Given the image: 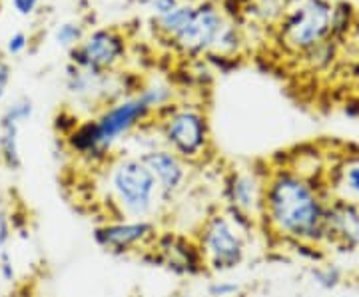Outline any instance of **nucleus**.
Wrapping results in <instances>:
<instances>
[{
  "instance_id": "nucleus-21",
  "label": "nucleus",
  "mask_w": 359,
  "mask_h": 297,
  "mask_svg": "<svg viewBox=\"0 0 359 297\" xmlns=\"http://www.w3.org/2000/svg\"><path fill=\"white\" fill-rule=\"evenodd\" d=\"M242 293H244V287L240 282H233V279H218V282H212L208 287L210 297H240Z\"/></svg>"
},
{
  "instance_id": "nucleus-11",
  "label": "nucleus",
  "mask_w": 359,
  "mask_h": 297,
  "mask_svg": "<svg viewBox=\"0 0 359 297\" xmlns=\"http://www.w3.org/2000/svg\"><path fill=\"white\" fill-rule=\"evenodd\" d=\"M224 22L226 20H224V16H222L216 4H212V2L198 4L194 8L192 18L188 20V25L180 30L178 34L172 39V42L184 54L200 56L204 52L212 50Z\"/></svg>"
},
{
  "instance_id": "nucleus-4",
  "label": "nucleus",
  "mask_w": 359,
  "mask_h": 297,
  "mask_svg": "<svg viewBox=\"0 0 359 297\" xmlns=\"http://www.w3.org/2000/svg\"><path fill=\"white\" fill-rule=\"evenodd\" d=\"M256 223L230 212H214L202 223L196 246L205 270L214 273L233 272L248 256V233Z\"/></svg>"
},
{
  "instance_id": "nucleus-7",
  "label": "nucleus",
  "mask_w": 359,
  "mask_h": 297,
  "mask_svg": "<svg viewBox=\"0 0 359 297\" xmlns=\"http://www.w3.org/2000/svg\"><path fill=\"white\" fill-rule=\"evenodd\" d=\"M266 176L257 170L242 168L231 170L224 178L222 198L226 202V212L238 218L262 223L264 216V190H266Z\"/></svg>"
},
{
  "instance_id": "nucleus-3",
  "label": "nucleus",
  "mask_w": 359,
  "mask_h": 297,
  "mask_svg": "<svg viewBox=\"0 0 359 297\" xmlns=\"http://www.w3.org/2000/svg\"><path fill=\"white\" fill-rule=\"evenodd\" d=\"M104 195L110 218L154 220L164 207L154 176L138 156H120L110 162L104 174Z\"/></svg>"
},
{
  "instance_id": "nucleus-24",
  "label": "nucleus",
  "mask_w": 359,
  "mask_h": 297,
  "mask_svg": "<svg viewBox=\"0 0 359 297\" xmlns=\"http://www.w3.org/2000/svg\"><path fill=\"white\" fill-rule=\"evenodd\" d=\"M26 46H28V36L25 32H16L6 42V52L11 56H18V54H22L26 50Z\"/></svg>"
},
{
  "instance_id": "nucleus-27",
  "label": "nucleus",
  "mask_w": 359,
  "mask_h": 297,
  "mask_svg": "<svg viewBox=\"0 0 359 297\" xmlns=\"http://www.w3.org/2000/svg\"><path fill=\"white\" fill-rule=\"evenodd\" d=\"M40 0H13L14 8H16V13L22 14V16H30V14L36 11V6H39Z\"/></svg>"
},
{
  "instance_id": "nucleus-15",
  "label": "nucleus",
  "mask_w": 359,
  "mask_h": 297,
  "mask_svg": "<svg viewBox=\"0 0 359 297\" xmlns=\"http://www.w3.org/2000/svg\"><path fill=\"white\" fill-rule=\"evenodd\" d=\"M194 8H196V6H194V4H188V2H186V4H178L172 13L156 18V28H158L164 36H168V39L172 40L184 26L188 25V20L192 18Z\"/></svg>"
},
{
  "instance_id": "nucleus-9",
  "label": "nucleus",
  "mask_w": 359,
  "mask_h": 297,
  "mask_svg": "<svg viewBox=\"0 0 359 297\" xmlns=\"http://www.w3.org/2000/svg\"><path fill=\"white\" fill-rule=\"evenodd\" d=\"M94 242L110 254H130L150 246L158 240L154 220H122L112 218L94 228Z\"/></svg>"
},
{
  "instance_id": "nucleus-5",
  "label": "nucleus",
  "mask_w": 359,
  "mask_h": 297,
  "mask_svg": "<svg viewBox=\"0 0 359 297\" xmlns=\"http://www.w3.org/2000/svg\"><path fill=\"white\" fill-rule=\"evenodd\" d=\"M158 118L162 146L186 164H196L210 152V124L202 108L192 104H170L158 112Z\"/></svg>"
},
{
  "instance_id": "nucleus-16",
  "label": "nucleus",
  "mask_w": 359,
  "mask_h": 297,
  "mask_svg": "<svg viewBox=\"0 0 359 297\" xmlns=\"http://www.w3.org/2000/svg\"><path fill=\"white\" fill-rule=\"evenodd\" d=\"M140 96L146 100V104L152 108V112L158 114V112H162L164 108H168L172 100H174V90H172V86H168L164 82H152V84H146V86H142Z\"/></svg>"
},
{
  "instance_id": "nucleus-6",
  "label": "nucleus",
  "mask_w": 359,
  "mask_h": 297,
  "mask_svg": "<svg viewBox=\"0 0 359 297\" xmlns=\"http://www.w3.org/2000/svg\"><path fill=\"white\" fill-rule=\"evenodd\" d=\"M334 6L327 0H290L280 40L292 52L308 54L334 36Z\"/></svg>"
},
{
  "instance_id": "nucleus-12",
  "label": "nucleus",
  "mask_w": 359,
  "mask_h": 297,
  "mask_svg": "<svg viewBox=\"0 0 359 297\" xmlns=\"http://www.w3.org/2000/svg\"><path fill=\"white\" fill-rule=\"evenodd\" d=\"M327 246L344 247L349 251L359 249V207L341 200H330L327 206Z\"/></svg>"
},
{
  "instance_id": "nucleus-10",
  "label": "nucleus",
  "mask_w": 359,
  "mask_h": 297,
  "mask_svg": "<svg viewBox=\"0 0 359 297\" xmlns=\"http://www.w3.org/2000/svg\"><path fill=\"white\" fill-rule=\"evenodd\" d=\"M138 158L154 176L162 202H164V206H168L186 188V181L190 176L188 164L162 144L142 150L138 152Z\"/></svg>"
},
{
  "instance_id": "nucleus-25",
  "label": "nucleus",
  "mask_w": 359,
  "mask_h": 297,
  "mask_svg": "<svg viewBox=\"0 0 359 297\" xmlns=\"http://www.w3.org/2000/svg\"><path fill=\"white\" fill-rule=\"evenodd\" d=\"M148 4H150V11L156 14V18L158 16H164V14L172 13L178 4H182L180 0H148Z\"/></svg>"
},
{
  "instance_id": "nucleus-23",
  "label": "nucleus",
  "mask_w": 359,
  "mask_h": 297,
  "mask_svg": "<svg viewBox=\"0 0 359 297\" xmlns=\"http://www.w3.org/2000/svg\"><path fill=\"white\" fill-rule=\"evenodd\" d=\"M11 240H13V218H8V214L0 209V249L8 246Z\"/></svg>"
},
{
  "instance_id": "nucleus-13",
  "label": "nucleus",
  "mask_w": 359,
  "mask_h": 297,
  "mask_svg": "<svg viewBox=\"0 0 359 297\" xmlns=\"http://www.w3.org/2000/svg\"><path fill=\"white\" fill-rule=\"evenodd\" d=\"M325 194L330 200H341L359 207V154L346 156L330 170Z\"/></svg>"
},
{
  "instance_id": "nucleus-28",
  "label": "nucleus",
  "mask_w": 359,
  "mask_h": 297,
  "mask_svg": "<svg viewBox=\"0 0 359 297\" xmlns=\"http://www.w3.org/2000/svg\"><path fill=\"white\" fill-rule=\"evenodd\" d=\"M172 297H194L192 293H186V291H184V293H176V296H172Z\"/></svg>"
},
{
  "instance_id": "nucleus-14",
  "label": "nucleus",
  "mask_w": 359,
  "mask_h": 297,
  "mask_svg": "<svg viewBox=\"0 0 359 297\" xmlns=\"http://www.w3.org/2000/svg\"><path fill=\"white\" fill-rule=\"evenodd\" d=\"M18 130V126H0V162L11 172H18L22 168Z\"/></svg>"
},
{
  "instance_id": "nucleus-20",
  "label": "nucleus",
  "mask_w": 359,
  "mask_h": 297,
  "mask_svg": "<svg viewBox=\"0 0 359 297\" xmlns=\"http://www.w3.org/2000/svg\"><path fill=\"white\" fill-rule=\"evenodd\" d=\"M311 277L323 289H334L341 284V272L335 265H320L311 272Z\"/></svg>"
},
{
  "instance_id": "nucleus-1",
  "label": "nucleus",
  "mask_w": 359,
  "mask_h": 297,
  "mask_svg": "<svg viewBox=\"0 0 359 297\" xmlns=\"http://www.w3.org/2000/svg\"><path fill=\"white\" fill-rule=\"evenodd\" d=\"M325 188L292 168L268 172L262 223L273 235L295 246H327Z\"/></svg>"
},
{
  "instance_id": "nucleus-22",
  "label": "nucleus",
  "mask_w": 359,
  "mask_h": 297,
  "mask_svg": "<svg viewBox=\"0 0 359 297\" xmlns=\"http://www.w3.org/2000/svg\"><path fill=\"white\" fill-rule=\"evenodd\" d=\"M0 277L6 284H13L14 279H16V270H14L13 258H11V254L6 249H2V254H0Z\"/></svg>"
},
{
  "instance_id": "nucleus-26",
  "label": "nucleus",
  "mask_w": 359,
  "mask_h": 297,
  "mask_svg": "<svg viewBox=\"0 0 359 297\" xmlns=\"http://www.w3.org/2000/svg\"><path fill=\"white\" fill-rule=\"evenodd\" d=\"M11 74H13V72H11V66L0 58V102H2V98L6 96L8 84H11Z\"/></svg>"
},
{
  "instance_id": "nucleus-18",
  "label": "nucleus",
  "mask_w": 359,
  "mask_h": 297,
  "mask_svg": "<svg viewBox=\"0 0 359 297\" xmlns=\"http://www.w3.org/2000/svg\"><path fill=\"white\" fill-rule=\"evenodd\" d=\"M34 114V106H32V100L28 98H20L13 102L6 110L4 114L0 116V126H22L25 122H28L30 118Z\"/></svg>"
},
{
  "instance_id": "nucleus-17",
  "label": "nucleus",
  "mask_w": 359,
  "mask_h": 297,
  "mask_svg": "<svg viewBox=\"0 0 359 297\" xmlns=\"http://www.w3.org/2000/svg\"><path fill=\"white\" fill-rule=\"evenodd\" d=\"M240 48H242V34H240V30L233 25H230V22H224V26L219 28L212 50L219 52L224 56H231V54H236Z\"/></svg>"
},
{
  "instance_id": "nucleus-2",
  "label": "nucleus",
  "mask_w": 359,
  "mask_h": 297,
  "mask_svg": "<svg viewBox=\"0 0 359 297\" xmlns=\"http://www.w3.org/2000/svg\"><path fill=\"white\" fill-rule=\"evenodd\" d=\"M154 116L140 92L104 106L98 116L78 122L76 128L66 136L68 148L88 160H102L112 152L116 144L130 136L142 122Z\"/></svg>"
},
{
  "instance_id": "nucleus-19",
  "label": "nucleus",
  "mask_w": 359,
  "mask_h": 297,
  "mask_svg": "<svg viewBox=\"0 0 359 297\" xmlns=\"http://www.w3.org/2000/svg\"><path fill=\"white\" fill-rule=\"evenodd\" d=\"M84 39V30L78 22H65L54 30V42L62 48H76Z\"/></svg>"
},
{
  "instance_id": "nucleus-8",
  "label": "nucleus",
  "mask_w": 359,
  "mask_h": 297,
  "mask_svg": "<svg viewBox=\"0 0 359 297\" xmlns=\"http://www.w3.org/2000/svg\"><path fill=\"white\" fill-rule=\"evenodd\" d=\"M126 56V36L118 32L116 28H98L84 36L76 48L70 50L72 66L96 72V74H108L116 66L120 64Z\"/></svg>"
}]
</instances>
